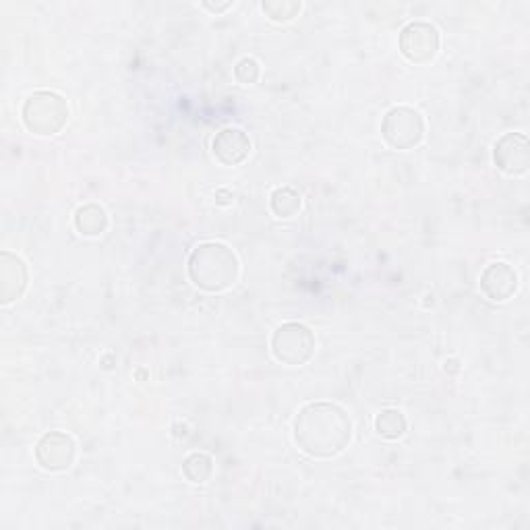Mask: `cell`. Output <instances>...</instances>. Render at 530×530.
<instances>
[{"mask_svg": "<svg viewBox=\"0 0 530 530\" xmlns=\"http://www.w3.org/2000/svg\"><path fill=\"white\" fill-rule=\"evenodd\" d=\"M315 334L305 323L288 321L274 332L272 352L274 359L288 367H303L315 357Z\"/></svg>", "mask_w": 530, "mask_h": 530, "instance_id": "4", "label": "cell"}, {"mask_svg": "<svg viewBox=\"0 0 530 530\" xmlns=\"http://www.w3.org/2000/svg\"><path fill=\"white\" fill-rule=\"evenodd\" d=\"M29 284V270L25 261L11 253H0V303L11 305L19 301Z\"/></svg>", "mask_w": 530, "mask_h": 530, "instance_id": "9", "label": "cell"}, {"mask_svg": "<svg viewBox=\"0 0 530 530\" xmlns=\"http://www.w3.org/2000/svg\"><path fill=\"white\" fill-rule=\"evenodd\" d=\"M75 230L81 237H100L108 230V214L100 203H85L75 212Z\"/></svg>", "mask_w": 530, "mask_h": 530, "instance_id": "12", "label": "cell"}, {"mask_svg": "<svg viewBox=\"0 0 530 530\" xmlns=\"http://www.w3.org/2000/svg\"><path fill=\"white\" fill-rule=\"evenodd\" d=\"M301 195L292 187H280L270 197V208L276 218H292L301 210Z\"/></svg>", "mask_w": 530, "mask_h": 530, "instance_id": "15", "label": "cell"}, {"mask_svg": "<svg viewBox=\"0 0 530 530\" xmlns=\"http://www.w3.org/2000/svg\"><path fill=\"white\" fill-rule=\"evenodd\" d=\"M187 272L191 282L203 292H224L232 288L239 280L241 263L237 253H234L224 243H201L189 255Z\"/></svg>", "mask_w": 530, "mask_h": 530, "instance_id": "2", "label": "cell"}, {"mask_svg": "<svg viewBox=\"0 0 530 530\" xmlns=\"http://www.w3.org/2000/svg\"><path fill=\"white\" fill-rule=\"evenodd\" d=\"M75 439L63 431H48L36 444V462L48 473H63L75 462Z\"/></svg>", "mask_w": 530, "mask_h": 530, "instance_id": "7", "label": "cell"}, {"mask_svg": "<svg viewBox=\"0 0 530 530\" xmlns=\"http://www.w3.org/2000/svg\"><path fill=\"white\" fill-rule=\"evenodd\" d=\"M439 44L441 38L437 27L427 21H410L408 25L402 27L398 38L402 56L415 65L431 63L439 52Z\"/></svg>", "mask_w": 530, "mask_h": 530, "instance_id": "6", "label": "cell"}, {"mask_svg": "<svg viewBox=\"0 0 530 530\" xmlns=\"http://www.w3.org/2000/svg\"><path fill=\"white\" fill-rule=\"evenodd\" d=\"M203 7H205V9H208V11H212V13H222V11L230 9V7H232V3H224V5H212V3H203Z\"/></svg>", "mask_w": 530, "mask_h": 530, "instance_id": "18", "label": "cell"}, {"mask_svg": "<svg viewBox=\"0 0 530 530\" xmlns=\"http://www.w3.org/2000/svg\"><path fill=\"white\" fill-rule=\"evenodd\" d=\"M214 473V460L205 452H193L183 460V475L195 485L208 483Z\"/></svg>", "mask_w": 530, "mask_h": 530, "instance_id": "13", "label": "cell"}, {"mask_svg": "<svg viewBox=\"0 0 530 530\" xmlns=\"http://www.w3.org/2000/svg\"><path fill=\"white\" fill-rule=\"evenodd\" d=\"M21 121L29 133L40 137L56 135L65 129L69 121V104L56 92H34L21 108Z\"/></svg>", "mask_w": 530, "mask_h": 530, "instance_id": "3", "label": "cell"}, {"mask_svg": "<svg viewBox=\"0 0 530 530\" xmlns=\"http://www.w3.org/2000/svg\"><path fill=\"white\" fill-rule=\"evenodd\" d=\"M212 154L222 166H239L251 154V139L237 127H226L216 133L212 141Z\"/></svg>", "mask_w": 530, "mask_h": 530, "instance_id": "11", "label": "cell"}, {"mask_svg": "<svg viewBox=\"0 0 530 530\" xmlns=\"http://www.w3.org/2000/svg\"><path fill=\"white\" fill-rule=\"evenodd\" d=\"M481 292L493 303H506L518 290V274L506 261L489 263L479 280Z\"/></svg>", "mask_w": 530, "mask_h": 530, "instance_id": "10", "label": "cell"}, {"mask_svg": "<svg viewBox=\"0 0 530 530\" xmlns=\"http://www.w3.org/2000/svg\"><path fill=\"white\" fill-rule=\"evenodd\" d=\"M381 137L394 150H412L425 137V121L419 110L396 106L386 112L381 121Z\"/></svg>", "mask_w": 530, "mask_h": 530, "instance_id": "5", "label": "cell"}, {"mask_svg": "<svg viewBox=\"0 0 530 530\" xmlns=\"http://www.w3.org/2000/svg\"><path fill=\"white\" fill-rule=\"evenodd\" d=\"M493 162L508 176H524L530 170V143L524 133H506L493 145Z\"/></svg>", "mask_w": 530, "mask_h": 530, "instance_id": "8", "label": "cell"}, {"mask_svg": "<svg viewBox=\"0 0 530 530\" xmlns=\"http://www.w3.org/2000/svg\"><path fill=\"white\" fill-rule=\"evenodd\" d=\"M408 429L406 417L398 408H386L375 417V433L384 439H400Z\"/></svg>", "mask_w": 530, "mask_h": 530, "instance_id": "14", "label": "cell"}, {"mask_svg": "<svg viewBox=\"0 0 530 530\" xmlns=\"http://www.w3.org/2000/svg\"><path fill=\"white\" fill-rule=\"evenodd\" d=\"M234 77H237V81L243 85H253L261 77V67L255 58L245 56L237 63V67H234Z\"/></svg>", "mask_w": 530, "mask_h": 530, "instance_id": "17", "label": "cell"}, {"mask_svg": "<svg viewBox=\"0 0 530 530\" xmlns=\"http://www.w3.org/2000/svg\"><path fill=\"white\" fill-rule=\"evenodd\" d=\"M350 439L352 419L334 402L305 404L294 419V441L311 458H336L348 448Z\"/></svg>", "mask_w": 530, "mask_h": 530, "instance_id": "1", "label": "cell"}, {"mask_svg": "<svg viewBox=\"0 0 530 530\" xmlns=\"http://www.w3.org/2000/svg\"><path fill=\"white\" fill-rule=\"evenodd\" d=\"M261 9L272 21L288 23L301 13V3L297 0H265Z\"/></svg>", "mask_w": 530, "mask_h": 530, "instance_id": "16", "label": "cell"}]
</instances>
